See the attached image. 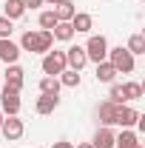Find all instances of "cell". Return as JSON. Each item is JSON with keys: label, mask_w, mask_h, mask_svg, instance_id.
I'll list each match as a JSON object with an SVG mask.
<instances>
[{"label": "cell", "mask_w": 145, "mask_h": 148, "mask_svg": "<svg viewBox=\"0 0 145 148\" xmlns=\"http://www.w3.org/2000/svg\"><path fill=\"white\" fill-rule=\"evenodd\" d=\"M105 60L114 66V71H117V74H131L134 69H137V60H134V54L128 51L125 46L108 49V57H105Z\"/></svg>", "instance_id": "obj_1"}, {"label": "cell", "mask_w": 145, "mask_h": 148, "mask_svg": "<svg viewBox=\"0 0 145 148\" xmlns=\"http://www.w3.org/2000/svg\"><path fill=\"white\" fill-rule=\"evenodd\" d=\"M83 49H85L88 63H103V60L108 57V49H111V46H108V40H105L103 34H91V37H88V43H85Z\"/></svg>", "instance_id": "obj_2"}, {"label": "cell", "mask_w": 145, "mask_h": 148, "mask_svg": "<svg viewBox=\"0 0 145 148\" xmlns=\"http://www.w3.org/2000/svg\"><path fill=\"white\" fill-rule=\"evenodd\" d=\"M40 69H43L46 77H57L60 71H66V69H68V66H66V51H60V49L46 51V54H43V63H40Z\"/></svg>", "instance_id": "obj_3"}, {"label": "cell", "mask_w": 145, "mask_h": 148, "mask_svg": "<svg viewBox=\"0 0 145 148\" xmlns=\"http://www.w3.org/2000/svg\"><path fill=\"white\" fill-rule=\"evenodd\" d=\"M20 108H23L20 94L9 91V88H0V111H3V117H17Z\"/></svg>", "instance_id": "obj_4"}, {"label": "cell", "mask_w": 145, "mask_h": 148, "mask_svg": "<svg viewBox=\"0 0 145 148\" xmlns=\"http://www.w3.org/2000/svg\"><path fill=\"white\" fill-rule=\"evenodd\" d=\"M23 69H20L17 63H12V66H6V74H3V88H9V91H23V83H26V77H23Z\"/></svg>", "instance_id": "obj_5"}, {"label": "cell", "mask_w": 145, "mask_h": 148, "mask_svg": "<svg viewBox=\"0 0 145 148\" xmlns=\"http://www.w3.org/2000/svg\"><path fill=\"white\" fill-rule=\"evenodd\" d=\"M0 134L9 140V143H14V140H20L23 134H26V123L17 117H3V125H0Z\"/></svg>", "instance_id": "obj_6"}, {"label": "cell", "mask_w": 145, "mask_h": 148, "mask_svg": "<svg viewBox=\"0 0 145 148\" xmlns=\"http://www.w3.org/2000/svg\"><path fill=\"white\" fill-rule=\"evenodd\" d=\"M137 120H140V111L131 108V106H117V114H114V125H120V128H134L137 125Z\"/></svg>", "instance_id": "obj_7"}, {"label": "cell", "mask_w": 145, "mask_h": 148, "mask_svg": "<svg viewBox=\"0 0 145 148\" xmlns=\"http://www.w3.org/2000/svg\"><path fill=\"white\" fill-rule=\"evenodd\" d=\"M66 66L74 69V71H83V69L88 66L85 49H83V46H68V49H66Z\"/></svg>", "instance_id": "obj_8"}, {"label": "cell", "mask_w": 145, "mask_h": 148, "mask_svg": "<svg viewBox=\"0 0 145 148\" xmlns=\"http://www.w3.org/2000/svg\"><path fill=\"white\" fill-rule=\"evenodd\" d=\"M20 54H23V51H20V46L14 43V40H12V37H9V40H0V60H3L6 66L17 63V60H20Z\"/></svg>", "instance_id": "obj_9"}, {"label": "cell", "mask_w": 145, "mask_h": 148, "mask_svg": "<svg viewBox=\"0 0 145 148\" xmlns=\"http://www.w3.org/2000/svg\"><path fill=\"white\" fill-rule=\"evenodd\" d=\"M20 51H31V54H43V51H40V29H31V32H23V37H20Z\"/></svg>", "instance_id": "obj_10"}, {"label": "cell", "mask_w": 145, "mask_h": 148, "mask_svg": "<svg viewBox=\"0 0 145 148\" xmlns=\"http://www.w3.org/2000/svg\"><path fill=\"white\" fill-rule=\"evenodd\" d=\"M57 106H60V94H40L37 103H34V111L40 117H46V114H51Z\"/></svg>", "instance_id": "obj_11"}, {"label": "cell", "mask_w": 145, "mask_h": 148, "mask_svg": "<svg viewBox=\"0 0 145 148\" xmlns=\"http://www.w3.org/2000/svg\"><path fill=\"white\" fill-rule=\"evenodd\" d=\"M114 148H142V143H140L137 131L122 128L120 134H117V137H114Z\"/></svg>", "instance_id": "obj_12"}, {"label": "cell", "mask_w": 145, "mask_h": 148, "mask_svg": "<svg viewBox=\"0 0 145 148\" xmlns=\"http://www.w3.org/2000/svg\"><path fill=\"white\" fill-rule=\"evenodd\" d=\"M51 12H54L57 23H71V17L77 14V6H74L71 0H60L57 6H51Z\"/></svg>", "instance_id": "obj_13"}, {"label": "cell", "mask_w": 145, "mask_h": 148, "mask_svg": "<svg viewBox=\"0 0 145 148\" xmlns=\"http://www.w3.org/2000/svg\"><path fill=\"white\" fill-rule=\"evenodd\" d=\"M71 29H74V34H88L91 29H94V17H91L88 12H77L71 17Z\"/></svg>", "instance_id": "obj_14"}, {"label": "cell", "mask_w": 145, "mask_h": 148, "mask_svg": "<svg viewBox=\"0 0 145 148\" xmlns=\"http://www.w3.org/2000/svg\"><path fill=\"white\" fill-rule=\"evenodd\" d=\"M114 131H111V125H100L97 128V134H94V140H91V145L94 148H114Z\"/></svg>", "instance_id": "obj_15"}, {"label": "cell", "mask_w": 145, "mask_h": 148, "mask_svg": "<svg viewBox=\"0 0 145 148\" xmlns=\"http://www.w3.org/2000/svg\"><path fill=\"white\" fill-rule=\"evenodd\" d=\"M114 114H117V106H114L111 100H103V103L97 106V120H100V125H114Z\"/></svg>", "instance_id": "obj_16"}, {"label": "cell", "mask_w": 145, "mask_h": 148, "mask_svg": "<svg viewBox=\"0 0 145 148\" xmlns=\"http://www.w3.org/2000/svg\"><path fill=\"white\" fill-rule=\"evenodd\" d=\"M94 77H97V83H114V80H117V71H114V66H111L108 60H103V63H97V74H94Z\"/></svg>", "instance_id": "obj_17"}, {"label": "cell", "mask_w": 145, "mask_h": 148, "mask_svg": "<svg viewBox=\"0 0 145 148\" xmlns=\"http://www.w3.org/2000/svg\"><path fill=\"white\" fill-rule=\"evenodd\" d=\"M23 14H26L23 0H6V14H3V17H9L12 23H14V20H20Z\"/></svg>", "instance_id": "obj_18"}, {"label": "cell", "mask_w": 145, "mask_h": 148, "mask_svg": "<svg viewBox=\"0 0 145 148\" xmlns=\"http://www.w3.org/2000/svg\"><path fill=\"white\" fill-rule=\"evenodd\" d=\"M57 80H60V86H63V88H77V86H80V71L66 69V71L57 74Z\"/></svg>", "instance_id": "obj_19"}, {"label": "cell", "mask_w": 145, "mask_h": 148, "mask_svg": "<svg viewBox=\"0 0 145 148\" xmlns=\"http://www.w3.org/2000/svg\"><path fill=\"white\" fill-rule=\"evenodd\" d=\"M51 37H54V40H60V43H68V40H74V29H71V23H57L54 29H51Z\"/></svg>", "instance_id": "obj_20"}, {"label": "cell", "mask_w": 145, "mask_h": 148, "mask_svg": "<svg viewBox=\"0 0 145 148\" xmlns=\"http://www.w3.org/2000/svg\"><path fill=\"white\" fill-rule=\"evenodd\" d=\"M125 49H128L134 57H137V54H145V34H140V32H137V34H131Z\"/></svg>", "instance_id": "obj_21"}, {"label": "cell", "mask_w": 145, "mask_h": 148, "mask_svg": "<svg viewBox=\"0 0 145 148\" xmlns=\"http://www.w3.org/2000/svg\"><path fill=\"white\" fill-rule=\"evenodd\" d=\"M60 80L57 77H43L40 80V94H60Z\"/></svg>", "instance_id": "obj_22"}, {"label": "cell", "mask_w": 145, "mask_h": 148, "mask_svg": "<svg viewBox=\"0 0 145 148\" xmlns=\"http://www.w3.org/2000/svg\"><path fill=\"white\" fill-rule=\"evenodd\" d=\"M122 94H125V103H134L142 97V86L140 83H122Z\"/></svg>", "instance_id": "obj_23"}, {"label": "cell", "mask_w": 145, "mask_h": 148, "mask_svg": "<svg viewBox=\"0 0 145 148\" xmlns=\"http://www.w3.org/2000/svg\"><path fill=\"white\" fill-rule=\"evenodd\" d=\"M108 100L114 103V106H125V94H122V83H111Z\"/></svg>", "instance_id": "obj_24"}, {"label": "cell", "mask_w": 145, "mask_h": 148, "mask_svg": "<svg viewBox=\"0 0 145 148\" xmlns=\"http://www.w3.org/2000/svg\"><path fill=\"white\" fill-rule=\"evenodd\" d=\"M57 26V17H54V12L49 9V12H40V29H46V32H51Z\"/></svg>", "instance_id": "obj_25"}, {"label": "cell", "mask_w": 145, "mask_h": 148, "mask_svg": "<svg viewBox=\"0 0 145 148\" xmlns=\"http://www.w3.org/2000/svg\"><path fill=\"white\" fill-rule=\"evenodd\" d=\"M12 32H14V23H12L9 17H3V14H0V40H9Z\"/></svg>", "instance_id": "obj_26"}, {"label": "cell", "mask_w": 145, "mask_h": 148, "mask_svg": "<svg viewBox=\"0 0 145 148\" xmlns=\"http://www.w3.org/2000/svg\"><path fill=\"white\" fill-rule=\"evenodd\" d=\"M23 6H26V12H29V9H40V6H46V0H23Z\"/></svg>", "instance_id": "obj_27"}, {"label": "cell", "mask_w": 145, "mask_h": 148, "mask_svg": "<svg viewBox=\"0 0 145 148\" xmlns=\"http://www.w3.org/2000/svg\"><path fill=\"white\" fill-rule=\"evenodd\" d=\"M51 148H74V143H68V140H57V143H51Z\"/></svg>", "instance_id": "obj_28"}, {"label": "cell", "mask_w": 145, "mask_h": 148, "mask_svg": "<svg viewBox=\"0 0 145 148\" xmlns=\"http://www.w3.org/2000/svg\"><path fill=\"white\" fill-rule=\"evenodd\" d=\"M74 148H94L91 143H80V145H74Z\"/></svg>", "instance_id": "obj_29"}, {"label": "cell", "mask_w": 145, "mask_h": 148, "mask_svg": "<svg viewBox=\"0 0 145 148\" xmlns=\"http://www.w3.org/2000/svg\"><path fill=\"white\" fill-rule=\"evenodd\" d=\"M46 3H49V6H57V3H60V0H46Z\"/></svg>", "instance_id": "obj_30"}, {"label": "cell", "mask_w": 145, "mask_h": 148, "mask_svg": "<svg viewBox=\"0 0 145 148\" xmlns=\"http://www.w3.org/2000/svg\"><path fill=\"white\" fill-rule=\"evenodd\" d=\"M0 125H3V111H0Z\"/></svg>", "instance_id": "obj_31"}, {"label": "cell", "mask_w": 145, "mask_h": 148, "mask_svg": "<svg viewBox=\"0 0 145 148\" xmlns=\"http://www.w3.org/2000/svg\"><path fill=\"white\" fill-rule=\"evenodd\" d=\"M0 88H3V77H0Z\"/></svg>", "instance_id": "obj_32"}]
</instances>
